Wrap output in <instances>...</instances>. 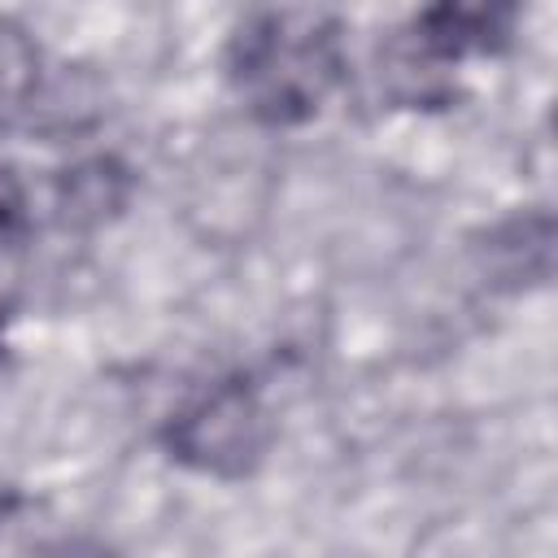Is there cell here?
<instances>
[{"mask_svg":"<svg viewBox=\"0 0 558 558\" xmlns=\"http://www.w3.org/2000/svg\"><path fill=\"white\" fill-rule=\"evenodd\" d=\"M344 70L340 26L310 13L257 9L227 44V78L262 126H301L318 118L344 83Z\"/></svg>","mask_w":558,"mask_h":558,"instance_id":"1","label":"cell"},{"mask_svg":"<svg viewBox=\"0 0 558 558\" xmlns=\"http://www.w3.org/2000/svg\"><path fill=\"white\" fill-rule=\"evenodd\" d=\"M275 445V418L257 384L231 375L183 401L166 427L161 449L170 462L209 480H248Z\"/></svg>","mask_w":558,"mask_h":558,"instance_id":"2","label":"cell"},{"mask_svg":"<svg viewBox=\"0 0 558 558\" xmlns=\"http://www.w3.org/2000/svg\"><path fill=\"white\" fill-rule=\"evenodd\" d=\"M523 17V0H427L410 22V35L445 65H458L471 52L510 48Z\"/></svg>","mask_w":558,"mask_h":558,"instance_id":"3","label":"cell"},{"mask_svg":"<svg viewBox=\"0 0 558 558\" xmlns=\"http://www.w3.org/2000/svg\"><path fill=\"white\" fill-rule=\"evenodd\" d=\"M471 253L480 262V275L493 288H506V292L536 288L554 270V218L549 209L510 214L488 231H480Z\"/></svg>","mask_w":558,"mask_h":558,"instance_id":"4","label":"cell"},{"mask_svg":"<svg viewBox=\"0 0 558 558\" xmlns=\"http://www.w3.org/2000/svg\"><path fill=\"white\" fill-rule=\"evenodd\" d=\"M135 196V170L118 153H92L65 166L52 183V209L65 231H100Z\"/></svg>","mask_w":558,"mask_h":558,"instance_id":"5","label":"cell"},{"mask_svg":"<svg viewBox=\"0 0 558 558\" xmlns=\"http://www.w3.org/2000/svg\"><path fill=\"white\" fill-rule=\"evenodd\" d=\"M105 83L83 70V65H61L57 74H39L35 92L26 96V105L13 113L26 131L39 135H78L87 126H96L105 118Z\"/></svg>","mask_w":558,"mask_h":558,"instance_id":"6","label":"cell"},{"mask_svg":"<svg viewBox=\"0 0 558 558\" xmlns=\"http://www.w3.org/2000/svg\"><path fill=\"white\" fill-rule=\"evenodd\" d=\"M44 74V52L17 17H0V118L17 113Z\"/></svg>","mask_w":558,"mask_h":558,"instance_id":"7","label":"cell"},{"mask_svg":"<svg viewBox=\"0 0 558 558\" xmlns=\"http://www.w3.org/2000/svg\"><path fill=\"white\" fill-rule=\"evenodd\" d=\"M31 235V192L22 174L0 161V248H13Z\"/></svg>","mask_w":558,"mask_h":558,"instance_id":"8","label":"cell"}]
</instances>
